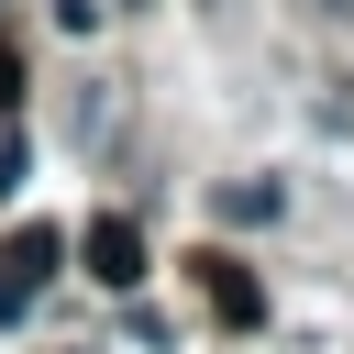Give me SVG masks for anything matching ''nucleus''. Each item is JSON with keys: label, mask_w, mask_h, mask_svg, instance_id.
Here are the masks:
<instances>
[{"label": "nucleus", "mask_w": 354, "mask_h": 354, "mask_svg": "<svg viewBox=\"0 0 354 354\" xmlns=\"http://www.w3.org/2000/svg\"><path fill=\"white\" fill-rule=\"evenodd\" d=\"M210 299H221V321H254V288H243L232 266H210Z\"/></svg>", "instance_id": "4"}, {"label": "nucleus", "mask_w": 354, "mask_h": 354, "mask_svg": "<svg viewBox=\"0 0 354 354\" xmlns=\"http://www.w3.org/2000/svg\"><path fill=\"white\" fill-rule=\"evenodd\" d=\"M277 210H288V188H277V177H232V188H221V221H243V232H254V221H277Z\"/></svg>", "instance_id": "3"}, {"label": "nucleus", "mask_w": 354, "mask_h": 354, "mask_svg": "<svg viewBox=\"0 0 354 354\" xmlns=\"http://www.w3.org/2000/svg\"><path fill=\"white\" fill-rule=\"evenodd\" d=\"M299 11H321V22H354V0H299Z\"/></svg>", "instance_id": "8"}, {"label": "nucleus", "mask_w": 354, "mask_h": 354, "mask_svg": "<svg viewBox=\"0 0 354 354\" xmlns=\"http://www.w3.org/2000/svg\"><path fill=\"white\" fill-rule=\"evenodd\" d=\"M55 266H66V232H55V221H22V232L0 243V321H22V310L55 288Z\"/></svg>", "instance_id": "1"}, {"label": "nucleus", "mask_w": 354, "mask_h": 354, "mask_svg": "<svg viewBox=\"0 0 354 354\" xmlns=\"http://www.w3.org/2000/svg\"><path fill=\"white\" fill-rule=\"evenodd\" d=\"M44 11H55V33H88V22L111 11V0H44Z\"/></svg>", "instance_id": "6"}, {"label": "nucleus", "mask_w": 354, "mask_h": 354, "mask_svg": "<svg viewBox=\"0 0 354 354\" xmlns=\"http://www.w3.org/2000/svg\"><path fill=\"white\" fill-rule=\"evenodd\" d=\"M22 177H33V144H22V133H11V122H0V199H11V188H22Z\"/></svg>", "instance_id": "5"}, {"label": "nucleus", "mask_w": 354, "mask_h": 354, "mask_svg": "<svg viewBox=\"0 0 354 354\" xmlns=\"http://www.w3.org/2000/svg\"><path fill=\"white\" fill-rule=\"evenodd\" d=\"M77 254H88V277H100V288H144V232H133L122 210H100V221L77 232Z\"/></svg>", "instance_id": "2"}, {"label": "nucleus", "mask_w": 354, "mask_h": 354, "mask_svg": "<svg viewBox=\"0 0 354 354\" xmlns=\"http://www.w3.org/2000/svg\"><path fill=\"white\" fill-rule=\"evenodd\" d=\"M11 111H22V55L0 44V122H11Z\"/></svg>", "instance_id": "7"}]
</instances>
